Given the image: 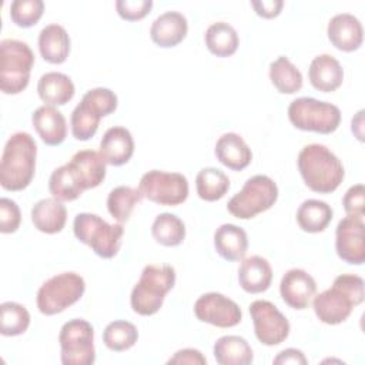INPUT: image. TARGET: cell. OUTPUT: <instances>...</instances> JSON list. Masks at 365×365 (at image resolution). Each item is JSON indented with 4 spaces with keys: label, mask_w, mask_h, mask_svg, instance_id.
Returning a JSON list of instances; mask_svg holds the SVG:
<instances>
[{
    "label": "cell",
    "mask_w": 365,
    "mask_h": 365,
    "mask_svg": "<svg viewBox=\"0 0 365 365\" xmlns=\"http://www.w3.org/2000/svg\"><path fill=\"white\" fill-rule=\"evenodd\" d=\"M332 208L321 200H305L297 211V222L305 232H321L332 220Z\"/></svg>",
    "instance_id": "cell-30"
},
{
    "label": "cell",
    "mask_w": 365,
    "mask_h": 365,
    "mask_svg": "<svg viewBox=\"0 0 365 365\" xmlns=\"http://www.w3.org/2000/svg\"><path fill=\"white\" fill-rule=\"evenodd\" d=\"M194 314L198 321L218 328L235 327L242 318L238 304L218 292L201 295L194 304Z\"/></svg>",
    "instance_id": "cell-14"
},
{
    "label": "cell",
    "mask_w": 365,
    "mask_h": 365,
    "mask_svg": "<svg viewBox=\"0 0 365 365\" xmlns=\"http://www.w3.org/2000/svg\"><path fill=\"white\" fill-rule=\"evenodd\" d=\"M138 190L147 200L160 205H178L188 197V181L180 173L151 170L145 173Z\"/></svg>",
    "instance_id": "cell-12"
},
{
    "label": "cell",
    "mask_w": 365,
    "mask_h": 365,
    "mask_svg": "<svg viewBox=\"0 0 365 365\" xmlns=\"http://www.w3.org/2000/svg\"><path fill=\"white\" fill-rule=\"evenodd\" d=\"M274 364H302L305 365L308 361L305 358V355L302 354V351L295 349V348H287L284 351H281L272 361Z\"/></svg>",
    "instance_id": "cell-45"
},
{
    "label": "cell",
    "mask_w": 365,
    "mask_h": 365,
    "mask_svg": "<svg viewBox=\"0 0 365 365\" xmlns=\"http://www.w3.org/2000/svg\"><path fill=\"white\" fill-rule=\"evenodd\" d=\"M269 80L282 94H294L302 87L301 71L285 56H279L269 64Z\"/></svg>",
    "instance_id": "cell-32"
},
{
    "label": "cell",
    "mask_w": 365,
    "mask_h": 365,
    "mask_svg": "<svg viewBox=\"0 0 365 365\" xmlns=\"http://www.w3.org/2000/svg\"><path fill=\"white\" fill-rule=\"evenodd\" d=\"M41 57L51 64H61L70 53V37L60 24H48L38 34Z\"/></svg>",
    "instance_id": "cell-25"
},
{
    "label": "cell",
    "mask_w": 365,
    "mask_h": 365,
    "mask_svg": "<svg viewBox=\"0 0 365 365\" xmlns=\"http://www.w3.org/2000/svg\"><path fill=\"white\" fill-rule=\"evenodd\" d=\"M308 77L314 88L322 93H329L335 91L342 84L344 70L334 56L319 54L311 61Z\"/></svg>",
    "instance_id": "cell-22"
},
{
    "label": "cell",
    "mask_w": 365,
    "mask_h": 365,
    "mask_svg": "<svg viewBox=\"0 0 365 365\" xmlns=\"http://www.w3.org/2000/svg\"><path fill=\"white\" fill-rule=\"evenodd\" d=\"M73 231L78 241L88 245L101 258H113L121 247L123 224H108L91 212H80L73 222Z\"/></svg>",
    "instance_id": "cell-5"
},
{
    "label": "cell",
    "mask_w": 365,
    "mask_h": 365,
    "mask_svg": "<svg viewBox=\"0 0 365 365\" xmlns=\"http://www.w3.org/2000/svg\"><path fill=\"white\" fill-rule=\"evenodd\" d=\"M153 7L151 0H117L115 9L121 19L135 21L144 19Z\"/></svg>",
    "instance_id": "cell-40"
},
{
    "label": "cell",
    "mask_w": 365,
    "mask_h": 365,
    "mask_svg": "<svg viewBox=\"0 0 365 365\" xmlns=\"http://www.w3.org/2000/svg\"><path fill=\"white\" fill-rule=\"evenodd\" d=\"M188 31V23L180 11H165L160 14L151 24V40L164 48L180 44Z\"/></svg>",
    "instance_id": "cell-19"
},
{
    "label": "cell",
    "mask_w": 365,
    "mask_h": 365,
    "mask_svg": "<svg viewBox=\"0 0 365 365\" xmlns=\"http://www.w3.org/2000/svg\"><path fill=\"white\" fill-rule=\"evenodd\" d=\"M30 314L19 302L6 301L0 305V332L4 336H17L27 331Z\"/></svg>",
    "instance_id": "cell-37"
},
{
    "label": "cell",
    "mask_w": 365,
    "mask_h": 365,
    "mask_svg": "<svg viewBox=\"0 0 365 365\" xmlns=\"http://www.w3.org/2000/svg\"><path fill=\"white\" fill-rule=\"evenodd\" d=\"M291 124L302 131L319 134L334 133L341 123V111L336 106L312 97H299L291 101L288 107Z\"/></svg>",
    "instance_id": "cell-8"
},
{
    "label": "cell",
    "mask_w": 365,
    "mask_h": 365,
    "mask_svg": "<svg viewBox=\"0 0 365 365\" xmlns=\"http://www.w3.org/2000/svg\"><path fill=\"white\" fill-rule=\"evenodd\" d=\"M215 157L230 170L241 171L250 165L252 153L240 134L225 133L215 143Z\"/></svg>",
    "instance_id": "cell-23"
},
{
    "label": "cell",
    "mask_w": 365,
    "mask_h": 365,
    "mask_svg": "<svg viewBox=\"0 0 365 365\" xmlns=\"http://www.w3.org/2000/svg\"><path fill=\"white\" fill-rule=\"evenodd\" d=\"M272 281V268L269 262L259 257L251 255L242 259L238 268V282L245 292L259 294L269 288Z\"/></svg>",
    "instance_id": "cell-24"
},
{
    "label": "cell",
    "mask_w": 365,
    "mask_h": 365,
    "mask_svg": "<svg viewBox=\"0 0 365 365\" xmlns=\"http://www.w3.org/2000/svg\"><path fill=\"white\" fill-rule=\"evenodd\" d=\"M143 194L138 188L118 185L110 191L107 197V208L110 215L120 224L128 221L134 207L141 202Z\"/></svg>",
    "instance_id": "cell-34"
},
{
    "label": "cell",
    "mask_w": 365,
    "mask_h": 365,
    "mask_svg": "<svg viewBox=\"0 0 365 365\" xmlns=\"http://www.w3.org/2000/svg\"><path fill=\"white\" fill-rule=\"evenodd\" d=\"M31 123L41 141L47 145H60L67 135V123L61 111L54 106H41L33 115Z\"/></svg>",
    "instance_id": "cell-20"
},
{
    "label": "cell",
    "mask_w": 365,
    "mask_h": 365,
    "mask_svg": "<svg viewBox=\"0 0 365 365\" xmlns=\"http://www.w3.org/2000/svg\"><path fill=\"white\" fill-rule=\"evenodd\" d=\"M197 194L204 201H217L230 190V180L227 174L218 168L208 167L198 171L195 177Z\"/></svg>",
    "instance_id": "cell-33"
},
{
    "label": "cell",
    "mask_w": 365,
    "mask_h": 365,
    "mask_svg": "<svg viewBox=\"0 0 365 365\" xmlns=\"http://www.w3.org/2000/svg\"><path fill=\"white\" fill-rule=\"evenodd\" d=\"M48 190L53 198L58 201H73L84 192L68 164H64L51 173Z\"/></svg>",
    "instance_id": "cell-36"
},
{
    "label": "cell",
    "mask_w": 365,
    "mask_h": 365,
    "mask_svg": "<svg viewBox=\"0 0 365 365\" xmlns=\"http://www.w3.org/2000/svg\"><path fill=\"white\" fill-rule=\"evenodd\" d=\"M154 240L164 247H177L185 238V225L181 218L171 212H163L155 217L151 225Z\"/></svg>",
    "instance_id": "cell-35"
},
{
    "label": "cell",
    "mask_w": 365,
    "mask_h": 365,
    "mask_svg": "<svg viewBox=\"0 0 365 365\" xmlns=\"http://www.w3.org/2000/svg\"><path fill=\"white\" fill-rule=\"evenodd\" d=\"M364 298V279L355 274H341L331 288L314 295L312 307L321 322L336 325L344 322Z\"/></svg>",
    "instance_id": "cell-1"
},
{
    "label": "cell",
    "mask_w": 365,
    "mask_h": 365,
    "mask_svg": "<svg viewBox=\"0 0 365 365\" xmlns=\"http://www.w3.org/2000/svg\"><path fill=\"white\" fill-rule=\"evenodd\" d=\"M138 339V331L134 324L123 319L110 322L103 331L104 345L115 352H123L134 346Z\"/></svg>",
    "instance_id": "cell-38"
},
{
    "label": "cell",
    "mask_w": 365,
    "mask_h": 365,
    "mask_svg": "<svg viewBox=\"0 0 365 365\" xmlns=\"http://www.w3.org/2000/svg\"><path fill=\"white\" fill-rule=\"evenodd\" d=\"M117 96L110 88L88 90L71 113V133L80 141L90 140L98 130L101 117L115 111Z\"/></svg>",
    "instance_id": "cell-7"
},
{
    "label": "cell",
    "mask_w": 365,
    "mask_h": 365,
    "mask_svg": "<svg viewBox=\"0 0 365 365\" xmlns=\"http://www.w3.org/2000/svg\"><path fill=\"white\" fill-rule=\"evenodd\" d=\"M254 331L258 341L267 346L284 342L289 334V322L285 315L269 301L257 299L250 305Z\"/></svg>",
    "instance_id": "cell-13"
},
{
    "label": "cell",
    "mask_w": 365,
    "mask_h": 365,
    "mask_svg": "<svg viewBox=\"0 0 365 365\" xmlns=\"http://www.w3.org/2000/svg\"><path fill=\"white\" fill-rule=\"evenodd\" d=\"M255 13L264 19L277 17L281 13L284 6L282 0H262V1H251Z\"/></svg>",
    "instance_id": "cell-44"
},
{
    "label": "cell",
    "mask_w": 365,
    "mask_h": 365,
    "mask_svg": "<svg viewBox=\"0 0 365 365\" xmlns=\"http://www.w3.org/2000/svg\"><path fill=\"white\" fill-rule=\"evenodd\" d=\"M21 221L19 205L10 198H0V231L3 234L16 232Z\"/></svg>",
    "instance_id": "cell-41"
},
{
    "label": "cell",
    "mask_w": 365,
    "mask_h": 365,
    "mask_svg": "<svg viewBox=\"0 0 365 365\" xmlns=\"http://www.w3.org/2000/svg\"><path fill=\"white\" fill-rule=\"evenodd\" d=\"M74 84L71 78L58 71L43 74L37 83L38 97L48 106H64L74 96Z\"/></svg>",
    "instance_id": "cell-28"
},
{
    "label": "cell",
    "mask_w": 365,
    "mask_h": 365,
    "mask_svg": "<svg viewBox=\"0 0 365 365\" xmlns=\"http://www.w3.org/2000/svg\"><path fill=\"white\" fill-rule=\"evenodd\" d=\"M134 153V140L125 127L108 128L100 141V154L110 165L125 164Z\"/></svg>",
    "instance_id": "cell-21"
},
{
    "label": "cell",
    "mask_w": 365,
    "mask_h": 365,
    "mask_svg": "<svg viewBox=\"0 0 365 365\" xmlns=\"http://www.w3.org/2000/svg\"><path fill=\"white\" fill-rule=\"evenodd\" d=\"M335 250L338 257L352 265L365 262V224L362 217L346 215L335 231Z\"/></svg>",
    "instance_id": "cell-15"
},
{
    "label": "cell",
    "mask_w": 365,
    "mask_h": 365,
    "mask_svg": "<svg viewBox=\"0 0 365 365\" xmlns=\"http://www.w3.org/2000/svg\"><path fill=\"white\" fill-rule=\"evenodd\" d=\"M342 205L346 215L362 217L365 214V188L362 184H355L348 188L342 198Z\"/></svg>",
    "instance_id": "cell-42"
},
{
    "label": "cell",
    "mask_w": 365,
    "mask_h": 365,
    "mask_svg": "<svg viewBox=\"0 0 365 365\" xmlns=\"http://www.w3.org/2000/svg\"><path fill=\"white\" fill-rule=\"evenodd\" d=\"M214 247L227 261L242 259L248 248L247 232L235 224H222L214 232Z\"/></svg>",
    "instance_id": "cell-27"
},
{
    "label": "cell",
    "mask_w": 365,
    "mask_h": 365,
    "mask_svg": "<svg viewBox=\"0 0 365 365\" xmlns=\"http://www.w3.org/2000/svg\"><path fill=\"white\" fill-rule=\"evenodd\" d=\"M67 164L84 191L98 187L106 177L107 163L103 155L94 150L77 151Z\"/></svg>",
    "instance_id": "cell-18"
},
{
    "label": "cell",
    "mask_w": 365,
    "mask_h": 365,
    "mask_svg": "<svg viewBox=\"0 0 365 365\" xmlns=\"http://www.w3.org/2000/svg\"><path fill=\"white\" fill-rule=\"evenodd\" d=\"M37 145L34 138L19 131L7 140L0 161V184L7 191H21L33 180Z\"/></svg>",
    "instance_id": "cell-2"
},
{
    "label": "cell",
    "mask_w": 365,
    "mask_h": 365,
    "mask_svg": "<svg viewBox=\"0 0 365 365\" xmlns=\"http://www.w3.org/2000/svg\"><path fill=\"white\" fill-rule=\"evenodd\" d=\"M61 362L64 365H91L96 361L94 329L86 319L66 322L58 334Z\"/></svg>",
    "instance_id": "cell-11"
},
{
    "label": "cell",
    "mask_w": 365,
    "mask_h": 365,
    "mask_svg": "<svg viewBox=\"0 0 365 365\" xmlns=\"http://www.w3.org/2000/svg\"><path fill=\"white\" fill-rule=\"evenodd\" d=\"M31 221L34 227L46 234L60 232L67 221V210L56 198H43L31 208Z\"/></svg>",
    "instance_id": "cell-26"
},
{
    "label": "cell",
    "mask_w": 365,
    "mask_h": 365,
    "mask_svg": "<svg viewBox=\"0 0 365 365\" xmlns=\"http://www.w3.org/2000/svg\"><path fill=\"white\" fill-rule=\"evenodd\" d=\"M278 198V187L267 175L258 174L248 178L240 192L227 204V210L240 220L254 218L257 214L269 210Z\"/></svg>",
    "instance_id": "cell-10"
},
{
    "label": "cell",
    "mask_w": 365,
    "mask_h": 365,
    "mask_svg": "<svg viewBox=\"0 0 365 365\" xmlns=\"http://www.w3.org/2000/svg\"><path fill=\"white\" fill-rule=\"evenodd\" d=\"M214 358L220 365H248L252 362L254 354L245 338L225 335L214 344Z\"/></svg>",
    "instance_id": "cell-29"
},
{
    "label": "cell",
    "mask_w": 365,
    "mask_h": 365,
    "mask_svg": "<svg viewBox=\"0 0 365 365\" xmlns=\"http://www.w3.org/2000/svg\"><path fill=\"white\" fill-rule=\"evenodd\" d=\"M34 54L27 43L4 38L0 43V90L4 94L21 93L30 80Z\"/></svg>",
    "instance_id": "cell-6"
},
{
    "label": "cell",
    "mask_w": 365,
    "mask_h": 365,
    "mask_svg": "<svg viewBox=\"0 0 365 365\" xmlns=\"http://www.w3.org/2000/svg\"><path fill=\"white\" fill-rule=\"evenodd\" d=\"M298 170L307 187L319 194L335 191L345 175L339 158L322 144H308L299 151Z\"/></svg>",
    "instance_id": "cell-3"
},
{
    "label": "cell",
    "mask_w": 365,
    "mask_h": 365,
    "mask_svg": "<svg viewBox=\"0 0 365 365\" xmlns=\"http://www.w3.org/2000/svg\"><path fill=\"white\" fill-rule=\"evenodd\" d=\"M327 34L334 47L346 53L358 50L364 40L361 21L349 13L335 14L328 23Z\"/></svg>",
    "instance_id": "cell-17"
},
{
    "label": "cell",
    "mask_w": 365,
    "mask_h": 365,
    "mask_svg": "<svg viewBox=\"0 0 365 365\" xmlns=\"http://www.w3.org/2000/svg\"><path fill=\"white\" fill-rule=\"evenodd\" d=\"M168 364H188V365H204L207 364L205 356L194 348H185V349H180L174 354L173 358L168 359Z\"/></svg>",
    "instance_id": "cell-43"
},
{
    "label": "cell",
    "mask_w": 365,
    "mask_h": 365,
    "mask_svg": "<svg viewBox=\"0 0 365 365\" xmlns=\"http://www.w3.org/2000/svg\"><path fill=\"white\" fill-rule=\"evenodd\" d=\"M86 291L84 278L76 272H61L48 278L37 291V308L44 315H56L76 304Z\"/></svg>",
    "instance_id": "cell-9"
},
{
    "label": "cell",
    "mask_w": 365,
    "mask_h": 365,
    "mask_svg": "<svg viewBox=\"0 0 365 365\" xmlns=\"http://www.w3.org/2000/svg\"><path fill=\"white\" fill-rule=\"evenodd\" d=\"M204 38L210 53H212L217 57L232 56L240 44L237 30L225 21L212 23L207 29Z\"/></svg>",
    "instance_id": "cell-31"
},
{
    "label": "cell",
    "mask_w": 365,
    "mask_h": 365,
    "mask_svg": "<svg viewBox=\"0 0 365 365\" xmlns=\"http://www.w3.org/2000/svg\"><path fill=\"white\" fill-rule=\"evenodd\" d=\"M43 0H14L10 6V17L19 27H31L43 16Z\"/></svg>",
    "instance_id": "cell-39"
},
{
    "label": "cell",
    "mask_w": 365,
    "mask_h": 365,
    "mask_svg": "<svg viewBox=\"0 0 365 365\" xmlns=\"http://www.w3.org/2000/svg\"><path fill=\"white\" fill-rule=\"evenodd\" d=\"M175 284L174 267L164 264L145 265L138 282L134 285L130 304L138 315H154L163 307L164 298Z\"/></svg>",
    "instance_id": "cell-4"
},
{
    "label": "cell",
    "mask_w": 365,
    "mask_h": 365,
    "mask_svg": "<svg viewBox=\"0 0 365 365\" xmlns=\"http://www.w3.org/2000/svg\"><path fill=\"white\" fill-rule=\"evenodd\" d=\"M279 292L287 305L294 309H305L317 292V282L307 271L292 268L281 278Z\"/></svg>",
    "instance_id": "cell-16"
}]
</instances>
